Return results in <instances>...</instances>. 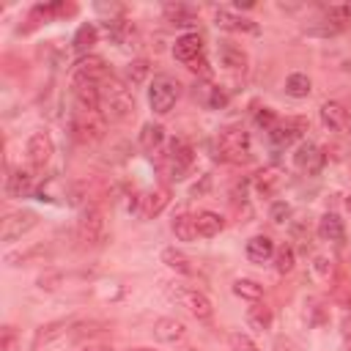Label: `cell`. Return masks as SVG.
<instances>
[{
  "mask_svg": "<svg viewBox=\"0 0 351 351\" xmlns=\"http://www.w3.org/2000/svg\"><path fill=\"white\" fill-rule=\"evenodd\" d=\"M101 112L104 118L110 121H129L134 118V93H132V85L118 80L115 74H110L101 85Z\"/></svg>",
  "mask_w": 351,
  "mask_h": 351,
  "instance_id": "cell-1",
  "label": "cell"
},
{
  "mask_svg": "<svg viewBox=\"0 0 351 351\" xmlns=\"http://www.w3.org/2000/svg\"><path fill=\"white\" fill-rule=\"evenodd\" d=\"M217 154L230 165H247L252 159V140L244 126H225L217 134Z\"/></svg>",
  "mask_w": 351,
  "mask_h": 351,
  "instance_id": "cell-2",
  "label": "cell"
},
{
  "mask_svg": "<svg viewBox=\"0 0 351 351\" xmlns=\"http://www.w3.org/2000/svg\"><path fill=\"white\" fill-rule=\"evenodd\" d=\"M69 132L77 143L88 145V143H99L107 132V118L101 110H82L74 104L71 115H69Z\"/></svg>",
  "mask_w": 351,
  "mask_h": 351,
  "instance_id": "cell-3",
  "label": "cell"
},
{
  "mask_svg": "<svg viewBox=\"0 0 351 351\" xmlns=\"http://www.w3.org/2000/svg\"><path fill=\"white\" fill-rule=\"evenodd\" d=\"M77 239L85 247H101L107 241V219H104L101 206H96V203L82 206L80 219H77Z\"/></svg>",
  "mask_w": 351,
  "mask_h": 351,
  "instance_id": "cell-4",
  "label": "cell"
},
{
  "mask_svg": "<svg viewBox=\"0 0 351 351\" xmlns=\"http://www.w3.org/2000/svg\"><path fill=\"white\" fill-rule=\"evenodd\" d=\"M167 293H170L173 302H178L197 321H211L214 307H211V299L203 291H197L192 285H184V282H167Z\"/></svg>",
  "mask_w": 351,
  "mask_h": 351,
  "instance_id": "cell-5",
  "label": "cell"
},
{
  "mask_svg": "<svg viewBox=\"0 0 351 351\" xmlns=\"http://www.w3.org/2000/svg\"><path fill=\"white\" fill-rule=\"evenodd\" d=\"M181 96V82L170 74H156L148 85V104L156 115H167Z\"/></svg>",
  "mask_w": 351,
  "mask_h": 351,
  "instance_id": "cell-6",
  "label": "cell"
},
{
  "mask_svg": "<svg viewBox=\"0 0 351 351\" xmlns=\"http://www.w3.org/2000/svg\"><path fill=\"white\" fill-rule=\"evenodd\" d=\"M36 225H38V214H36V211H30V208L11 211V214H5V219H3V241H16V239H22L25 233H30Z\"/></svg>",
  "mask_w": 351,
  "mask_h": 351,
  "instance_id": "cell-7",
  "label": "cell"
},
{
  "mask_svg": "<svg viewBox=\"0 0 351 351\" xmlns=\"http://www.w3.org/2000/svg\"><path fill=\"white\" fill-rule=\"evenodd\" d=\"M25 154H27V162H30L36 170H41V167H44V165L52 159V154H55V143H52L49 132H44V129H36V132L27 137Z\"/></svg>",
  "mask_w": 351,
  "mask_h": 351,
  "instance_id": "cell-8",
  "label": "cell"
},
{
  "mask_svg": "<svg viewBox=\"0 0 351 351\" xmlns=\"http://www.w3.org/2000/svg\"><path fill=\"white\" fill-rule=\"evenodd\" d=\"M112 71H110V66H107V60L101 58V55H82L77 63H74V71H71V77H77V80H90V82H104L107 77H110Z\"/></svg>",
  "mask_w": 351,
  "mask_h": 351,
  "instance_id": "cell-9",
  "label": "cell"
},
{
  "mask_svg": "<svg viewBox=\"0 0 351 351\" xmlns=\"http://www.w3.org/2000/svg\"><path fill=\"white\" fill-rule=\"evenodd\" d=\"M307 118H302V115H293V118H280L277 121V126L269 132V137H271V143L274 145H291V143H296V140H302V134L307 132Z\"/></svg>",
  "mask_w": 351,
  "mask_h": 351,
  "instance_id": "cell-10",
  "label": "cell"
},
{
  "mask_svg": "<svg viewBox=\"0 0 351 351\" xmlns=\"http://www.w3.org/2000/svg\"><path fill=\"white\" fill-rule=\"evenodd\" d=\"M324 162H326V154H324L315 143H310V140H302V143L296 145V151H293V165H296L302 173H307V176L318 173V170L324 167Z\"/></svg>",
  "mask_w": 351,
  "mask_h": 351,
  "instance_id": "cell-11",
  "label": "cell"
},
{
  "mask_svg": "<svg viewBox=\"0 0 351 351\" xmlns=\"http://www.w3.org/2000/svg\"><path fill=\"white\" fill-rule=\"evenodd\" d=\"M167 203H170V189L154 186V189L143 192V197H137V214H140V219H154L167 208Z\"/></svg>",
  "mask_w": 351,
  "mask_h": 351,
  "instance_id": "cell-12",
  "label": "cell"
},
{
  "mask_svg": "<svg viewBox=\"0 0 351 351\" xmlns=\"http://www.w3.org/2000/svg\"><path fill=\"white\" fill-rule=\"evenodd\" d=\"M192 145L181 137H176L170 143V154H167V167H170V178H184V173L192 167Z\"/></svg>",
  "mask_w": 351,
  "mask_h": 351,
  "instance_id": "cell-13",
  "label": "cell"
},
{
  "mask_svg": "<svg viewBox=\"0 0 351 351\" xmlns=\"http://www.w3.org/2000/svg\"><path fill=\"white\" fill-rule=\"evenodd\" d=\"M71 93H74L77 107H82V110H101V90H99V82L71 77Z\"/></svg>",
  "mask_w": 351,
  "mask_h": 351,
  "instance_id": "cell-14",
  "label": "cell"
},
{
  "mask_svg": "<svg viewBox=\"0 0 351 351\" xmlns=\"http://www.w3.org/2000/svg\"><path fill=\"white\" fill-rule=\"evenodd\" d=\"M173 58L181 63H192L197 58H203V38L200 33H184L176 38L173 44Z\"/></svg>",
  "mask_w": 351,
  "mask_h": 351,
  "instance_id": "cell-15",
  "label": "cell"
},
{
  "mask_svg": "<svg viewBox=\"0 0 351 351\" xmlns=\"http://www.w3.org/2000/svg\"><path fill=\"white\" fill-rule=\"evenodd\" d=\"M71 324H74V321L60 318V321H49V324H44V326H38L36 335H33V351H41V348H47L49 343H55V340H60L63 335H69Z\"/></svg>",
  "mask_w": 351,
  "mask_h": 351,
  "instance_id": "cell-16",
  "label": "cell"
},
{
  "mask_svg": "<svg viewBox=\"0 0 351 351\" xmlns=\"http://www.w3.org/2000/svg\"><path fill=\"white\" fill-rule=\"evenodd\" d=\"M214 25L222 27V30H233V33H258V22L241 16V14H233L228 8H217L214 11Z\"/></svg>",
  "mask_w": 351,
  "mask_h": 351,
  "instance_id": "cell-17",
  "label": "cell"
},
{
  "mask_svg": "<svg viewBox=\"0 0 351 351\" xmlns=\"http://www.w3.org/2000/svg\"><path fill=\"white\" fill-rule=\"evenodd\" d=\"M154 337L159 340V343H167V346H173V343H181L184 337H186V326H184V321H178V318H156L154 321Z\"/></svg>",
  "mask_w": 351,
  "mask_h": 351,
  "instance_id": "cell-18",
  "label": "cell"
},
{
  "mask_svg": "<svg viewBox=\"0 0 351 351\" xmlns=\"http://www.w3.org/2000/svg\"><path fill=\"white\" fill-rule=\"evenodd\" d=\"M217 52H219V63L225 69H230V71H244L247 69V52L241 47H236L230 41H219Z\"/></svg>",
  "mask_w": 351,
  "mask_h": 351,
  "instance_id": "cell-19",
  "label": "cell"
},
{
  "mask_svg": "<svg viewBox=\"0 0 351 351\" xmlns=\"http://www.w3.org/2000/svg\"><path fill=\"white\" fill-rule=\"evenodd\" d=\"M30 192H33V176H30V170H22V167L11 170V176L5 178V195L8 197H27Z\"/></svg>",
  "mask_w": 351,
  "mask_h": 351,
  "instance_id": "cell-20",
  "label": "cell"
},
{
  "mask_svg": "<svg viewBox=\"0 0 351 351\" xmlns=\"http://www.w3.org/2000/svg\"><path fill=\"white\" fill-rule=\"evenodd\" d=\"M318 112H321V123L326 129H332V132H343L346 129V112H348V107H343L340 101H324Z\"/></svg>",
  "mask_w": 351,
  "mask_h": 351,
  "instance_id": "cell-21",
  "label": "cell"
},
{
  "mask_svg": "<svg viewBox=\"0 0 351 351\" xmlns=\"http://www.w3.org/2000/svg\"><path fill=\"white\" fill-rule=\"evenodd\" d=\"M195 222H197V233L203 236V239H214L217 233H222L225 230V217L222 214H217V211H197L195 214Z\"/></svg>",
  "mask_w": 351,
  "mask_h": 351,
  "instance_id": "cell-22",
  "label": "cell"
},
{
  "mask_svg": "<svg viewBox=\"0 0 351 351\" xmlns=\"http://www.w3.org/2000/svg\"><path fill=\"white\" fill-rule=\"evenodd\" d=\"M274 241L269 239V236H263V233H258V236H252L250 241H247V258L252 261V263H263V261H269V258H274Z\"/></svg>",
  "mask_w": 351,
  "mask_h": 351,
  "instance_id": "cell-23",
  "label": "cell"
},
{
  "mask_svg": "<svg viewBox=\"0 0 351 351\" xmlns=\"http://www.w3.org/2000/svg\"><path fill=\"white\" fill-rule=\"evenodd\" d=\"M162 143H165V126L154 123V121L143 123V129H140V148L145 154H156L162 148Z\"/></svg>",
  "mask_w": 351,
  "mask_h": 351,
  "instance_id": "cell-24",
  "label": "cell"
},
{
  "mask_svg": "<svg viewBox=\"0 0 351 351\" xmlns=\"http://www.w3.org/2000/svg\"><path fill=\"white\" fill-rule=\"evenodd\" d=\"M318 236H321L324 241H343V239H346L343 219H340L337 214H332V211L321 214V219H318Z\"/></svg>",
  "mask_w": 351,
  "mask_h": 351,
  "instance_id": "cell-25",
  "label": "cell"
},
{
  "mask_svg": "<svg viewBox=\"0 0 351 351\" xmlns=\"http://www.w3.org/2000/svg\"><path fill=\"white\" fill-rule=\"evenodd\" d=\"M170 228H173V233H176L178 241H195L200 236L197 233V222H195L192 214H176L173 222H170Z\"/></svg>",
  "mask_w": 351,
  "mask_h": 351,
  "instance_id": "cell-26",
  "label": "cell"
},
{
  "mask_svg": "<svg viewBox=\"0 0 351 351\" xmlns=\"http://www.w3.org/2000/svg\"><path fill=\"white\" fill-rule=\"evenodd\" d=\"M162 263H165L167 269L178 271V274H195L192 261H189L181 250H176V247H165V250H162Z\"/></svg>",
  "mask_w": 351,
  "mask_h": 351,
  "instance_id": "cell-27",
  "label": "cell"
},
{
  "mask_svg": "<svg viewBox=\"0 0 351 351\" xmlns=\"http://www.w3.org/2000/svg\"><path fill=\"white\" fill-rule=\"evenodd\" d=\"M282 184V176H280V170L277 167H263L258 176H255V189H258V195H274L277 192V186Z\"/></svg>",
  "mask_w": 351,
  "mask_h": 351,
  "instance_id": "cell-28",
  "label": "cell"
},
{
  "mask_svg": "<svg viewBox=\"0 0 351 351\" xmlns=\"http://www.w3.org/2000/svg\"><path fill=\"white\" fill-rule=\"evenodd\" d=\"M271 321H274V315H271V307H266L263 302H255V304L247 310V324H250L252 329H258V332H266V329H271Z\"/></svg>",
  "mask_w": 351,
  "mask_h": 351,
  "instance_id": "cell-29",
  "label": "cell"
},
{
  "mask_svg": "<svg viewBox=\"0 0 351 351\" xmlns=\"http://www.w3.org/2000/svg\"><path fill=\"white\" fill-rule=\"evenodd\" d=\"M233 293L239 299H247V302L255 304V302L263 299V285L255 282V280H250V277H239V280H233Z\"/></svg>",
  "mask_w": 351,
  "mask_h": 351,
  "instance_id": "cell-30",
  "label": "cell"
},
{
  "mask_svg": "<svg viewBox=\"0 0 351 351\" xmlns=\"http://www.w3.org/2000/svg\"><path fill=\"white\" fill-rule=\"evenodd\" d=\"M332 299L340 304V307H351V280L343 269L335 271V280H332Z\"/></svg>",
  "mask_w": 351,
  "mask_h": 351,
  "instance_id": "cell-31",
  "label": "cell"
},
{
  "mask_svg": "<svg viewBox=\"0 0 351 351\" xmlns=\"http://www.w3.org/2000/svg\"><path fill=\"white\" fill-rule=\"evenodd\" d=\"M310 90H313V82H310L307 74H302V71L288 74V80H285V93H288V96H293V99H307Z\"/></svg>",
  "mask_w": 351,
  "mask_h": 351,
  "instance_id": "cell-32",
  "label": "cell"
},
{
  "mask_svg": "<svg viewBox=\"0 0 351 351\" xmlns=\"http://www.w3.org/2000/svg\"><path fill=\"white\" fill-rule=\"evenodd\" d=\"M101 332H107V324H101V321H74L71 329H69V337L80 343V340H85V337L90 340Z\"/></svg>",
  "mask_w": 351,
  "mask_h": 351,
  "instance_id": "cell-33",
  "label": "cell"
},
{
  "mask_svg": "<svg viewBox=\"0 0 351 351\" xmlns=\"http://www.w3.org/2000/svg\"><path fill=\"white\" fill-rule=\"evenodd\" d=\"M324 16H326V25L337 33L351 27V5H329Z\"/></svg>",
  "mask_w": 351,
  "mask_h": 351,
  "instance_id": "cell-34",
  "label": "cell"
},
{
  "mask_svg": "<svg viewBox=\"0 0 351 351\" xmlns=\"http://www.w3.org/2000/svg\"><path fill=\"white\" fill-rule=\"evenodd\" d=\"M99 41V30H96V25H80L77 27V33H74V38H71V47L77 49V52H88L93 44ZM90 55V52H88Z\"/></svg>",
  "mask_w": 351,
  "mask_h": 351,
  "instance_id": "cell-35",
  "label": "cell"
},
{
  "mask_svg": "<svg viewBox=\"0 0 351 351\" xmlns=\"http://www.w3.org/2000/svg\"><path fill=\"white\" fill-rule=\"evenodd\" d=\"M44 255H49V250H47L44 244H38V247H30V250L5 252V263H8V266H22V263H30V261H36V258H44Z\"/></svg>",
  "mask_w": 351,
  "mask_h": 351,
  "instance_id": "cell-36",
  "label": "cell"
},
{
  "mask_svg": "<svg viewBox=\"0 0 351 351\" xmlns=\"http://www.w3.org/2000/svg\"><path fill=\"white\" fill-rule=\"evenodd\" d=\"M293 263H296V252H293L291 244H282V247L274 250V269H277V274H288L293 269Z\"/></svg>",
  "mask_w": 351,
  "mask_h": 351,
  "instance_id": "cell-37",
  "label": "cell"
},
{
  "mask_svg": "<svg viewBox=\"0 0 351 351\" xmlns=\"http://www.w3.org/2000/svg\"><path fill=\"white\" fill-rule=\"evenodd\" d=\"M165 19L173 22V25H192L195 22V14H192V8L176 3V5H165Z\"/></svg>",
  "mask_w": 351,
  "mask_h": 351,
  "instance_id": "cell-38",
  "label": "cell"
},
{
  "mask_svg": "<svg viewBox=\"0 0 351 351\" xmlns=\"http://www.w3.org/2000/svg\"><path fill=\"white\" fill-rule=\"evenodd\" d=\"M148 71H151V66H148V60H145V58L132 60V63H129V69H126L129 85H143V82L148 80Z\"/></svg>",
  "mask_w": 351,
  "mask_h": 351,
  "instance_id": "cell-39",
  "label": "cell"
},
{
  "mask_svg": "<svg viewBox=\"0 0 351 351\" xmlns=\"http://www.w3.org/2000/svg\"><path fill=\"white\" fill-rule=\"evenodd\" d=\"M228 346H230V351H261V346L244 332H230L228 335Z\"/></svg>",
  "mask_w": 351,
  "mask_h": 351,
  "instance_id": "cell-40",
  "label": "cell"
},
{
  "mask_svg": "<svg viewBox=\"0 0 351 351\" xmlns=\"http://www.w3.org/2000/svg\"><path fill=\"white\" fill-rule=\"evenodd\" d=\"M277 121H280V118H277V112H274L271 107H261V110L255 112V123H258L263 132H271V129L277 126Z\"/></svg>",
  "mask_w": 351,
  "mask_h": 351,
  "instance_id": "cell-41",
  "label": "cell"
},
{
  "mask_svg": "<svg viewBox=\"0 0 351 351\" xmlns=\"http://www.w3.org/2000/svg\"><path fill=\"white\" fill-rule=\"evenodd\" d=\"M16 346H19V332L11 324L3 326V332H0V351H16Z\"/></svg>",
  "mask_w": 351,
  "mask_h": 351,
  "instance_id": "cell-42",
  "label": "cell"
},
{
  "mask_svg": "<svg viewBox=\"0 0 351 351\" xmlns=\"http://www.w3.org/2000/svg\"><path fill=\"white\" fill-rule=\"evenodd\" d=\"M269 217H271L274 225H282V222H288V217H291V206H288L285 200H277V203H271Z\"/></svg>",
  "mask_w": 351,
  "mask_h": 351,
  "instance_id": "cell-43",
  "label": "cell"
},
{
  "mask_svg": "<svg viewBox=\"0 0 351 351\" xmlns=\"http://www.w3.org/2000/svg\"><path fill=\"white\" fill-rule=\"evenodd\" d=\"M60 282H63V274L60 271H47V274L38 277V288H47V291H55Z\"/></svg>",
  "mask_w": 351,
  "mask_h": 351,
  "instance_id": "cell-44",
  "label": "cell"
},
{
  "mask_svg": "<svg viewBox=\"0 0 351 351\" xmlns=\"http://www.w3.org/2000/svg\"><path fill=\"white\" fill-rule=\"evenodd\" d=\"M228 104V93L222 90V88H211V93H208V107L211 110H219V107H225Z\"/></svg>",
  "mask_w": 351,
  "mask_h": 351,
  "instance_id": "cell-45",
  "label": "cell"
},
{
  "mask_svg": "<svg viewBox=\"0 0 351 351\" xmlns=\"http://www.w3.org/2000/svg\"><path fill=\"white\" fill-rule=\"evenodd\" d=\"M189 69H192L195 74H200V77H211V69H208L206 58H197V60H192V63H189Z\"/></svg>",
  "mask_w": 351,
  "mask_h": 351,
  "instance_id": "cell-46",
  "label": "cell"
},
{
  "mask_svg": "<svg viewBox=\"0 0 351 351\" xmlns=\"http://www.w3.org/2000/svg\"><path fill=\"white\" fill-rule=\"evenodd\" d=\"M343 346H346V351H351V318L343 321Z\"/></svg>",
  "mask_w": 351,
  "mask_h": 351,
  "instance_id": "cell-47",
  "label": "cell"
},
{
  "mask_svg": "<svg viewBox=\"0 0 351 351\" xmlns=\"http://www.w3.org/2000/svg\"><path fill=\"white\" fill-rule=\"evenodd\" d=\"M274 351H291V343H288L285 337H277V340H274Z\"/></svg>",
  "mask_w": 351,
  "mask_h": 351,
  "instance_id": "cell-48",
  "label": "cell"
},
{
  "mask_svg": "<svg viewBox=\"0 0 351 351\" xmlns=\"http://www.w3.org/2000/svg\"><path fill=\"white\" fill-rule=\"evenodd\" d=\"M82 351H112V348L110 346H99V343H88Z\"/></svg>",
  "mask_w": 351,
  "mask_h": 351,
  "instance_id": "cell-49",
  "label": "cell"
},
{
  "mask_svg": "<svg viewBox=\"0 0 351 351\" xmlns=\"http://www.w3.org/2000/svg\"><path fill=\"white\" fill-rule=\"evenodd\" d=\"M346 134H351V107H348V112H346V129H343Z\"/></svg>",
  "mask_w": 351,
  "mask_h": 351,
  "instance_id": "cell-50",
  "label": "cell"
},
{
  "mask_svg": "<svg viewBox=\"0 0 351 351\" xmlns=\"http://www.w3.org/2000/svg\"><path fill=\"white\" fill-rule=\"evenodd\" d=\"M126 351H156V348H148V346H134V348H126Z\"/></svg>",
  "mask_w": 351,
  "mask_h": 351,
  "instance_id": "cell-51",
  "label": "cell"
},
{
  "mask_svg": "<svg viewBox=\"0 0 351 351\" xmlns=\"http://www.w3.org/2000/svg\"><path fill=\"white\" fill-rule=\"evenodd\" d=\"M346 208H348V214H351V197H346Z\"/></svg>",
  "mask_w": 351,
  "mask_h": 351,
  "instance_id": "cell-52",
  "label": "cell"
}]
</instances>
